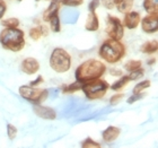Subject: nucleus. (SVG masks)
Returning a JSON list of instances; mask_svg holds the SVG:
<instances>
[{"label": "nucleus", "instance_id": "nucleus-12", "mask_svg": "<svg viewBox=\"0 0 158 148\" xmlns=\"http://www.w3.org/2000/svg\"><path fill=\"white\" fill-rule=\"evenodd\" d=\"M61 6H63V0H51L50 1V6L43 13V20L49 23L51 17H53L56 14H59L60 7Z\"/></svg>", "mask_w": 158, "mask_h": 148}, {"label": "nucleus", "instance_id": "nucleus-15", "mask_svg": "<svg viewBox=\"0 0 158 148\" xmlns=\"http://www.w3.org/2000/svg\"><path fill=\"white\" fill-rule=\"evenodd\" d=\"M135 0H115V7L116 9L121 14H125L130 11L133 7Z\"/></svg>", "mask_w": 158, "mask_h": 148}, {"label": "nucleus", "instance_id": "nucleus-30", "mask_svg": "<svg viewBox=\"0 0 158 148\" xmlns=\"http://www.w3.org/2000/svg\"><path fill=\"white\" fill-rule=\"evenodd\" d=\"M84 0H63V6L69 7H78L82 5Z\"/></svg>", "mask_w": 158, "mask_h": 148}, {"label": "nucleus", "instance_id": "nucleus-29", "mask_svg": "<svg viewBox=\"0 0 158 148\" xmlns=\"http://www.w3.org/2000/svg\"><path fill=\"white\" fill-rule=\"evenodd\" d=\"M146 96V94H143V93H139V94H133L132 96H130L128 99H127V103L128 104H132V103L137 102V101H139V99H143Z\"/></svg>", "mask_w": 158, "mask_h": 148}, {"label": "nucleus", "instance_id": "nucleus-38", "mask_svg": "<svg viewBox=\"0 0 158 148\" xmlns=\"http://www.w3.org/2000/svg\"><path fill=\"white\" fill-rule=\"evenodd\" d=\"M35 1H36V2H39V1H41V0H35Z\"/></svg>", "mask_w": 158, "mask_h": 148}, {"label": "nucleus", "instance_id": "nucleus-26", "mask_svg": "<svg viewBox=\"0 0 158 148\" xmlns=\"http://www.w3.org/2000/svg\"><path fill=\"white\" fill-rule=\"evenodd\" d=\"M30 37L33 41H39L41 37H42V33H41V30H40V26L37 27H32L30 30Z\"/></svg>", "mask_w": 158, "mask_h": 148}, {"label": "nucleus", "instance_id": "nucleus-16", "mask_svg": "<svg viewBox=\"0 0 158 148\" xmlns=\"http://www.w3.org/2000/svg\"><path fill=\"white\" fill-rule=\"evenodd\" d=\"M142 53H146V54H152V53H156L158 50V43L157 40H152V41H147L145 44H142L141 48H140Z\"/></svg>", "mask_w": 158, "mask_h": 148}, {"label": "nucleus", "instance_id": "nucleus-4", "mask_svg": "<svg viewBox=\"0 0 158 148\" xmlns=\"http://www.w3.org/2000/svg\"><path fill=\"white\" fill-rule=\"evenodd\" d=\"M50 67L58 74H63L69 71L73 65L71 56L62 48L53 49L50 56Z\"/></svg>", "mask_w": 158, "mask_h": 148}, {"label": "nucleus", "instance_id": "nucleus-9", "mask_svg": "<svg viewBox=\"0 0 158 148\" xmlns=\"http://www.w3.org/2000/svg\"><path fill=\"white\" fill-rule=\"evenodd\" d=\"M34 113L44 120H54L56 118V112L49 106L41 105V104H33Z\"/></svg>", "mask_w": 158, "mask_h": 148}, {"label": "nucleus", "instance_id": "nucleus-14", "mask_svg": "<svg viewBox=\"0 0 158 148\" xmlns=\"http://www.w3.org/2000/svg\"><path fill=\"white\" fill-rule=\"evenodd\" d=\"M99 28V19L96 13H90L89 11L88 16L86 18V23H85V30L88 31V32H96V31Z\"/></svg>", "mask_w": 158, "mask_h": 148}, {"label": "nucleus", "instance_id": "nucleus-36", "mask_svg": "<svg viewBox=\"0 0 158 148\" xmlns=\"http://www.w3.org/2000/svg\"><path fill=\"white\" fill-rule=\"evenodd\" d=\"M41 82H43V77H42V76H39V77H37L35 80H33V82H30V85L31 86H34V87H35V86H39Z\"/></svg>", "mask_w": 158, "mask_h": 148}, {"label": "nucleus", "instance_id": "nucleus-33", "mask_svg": "<svg viewBox=\"0 0 158 148\" xmlns=\"http://www.w3.org/2000/svg\"><path fill=\"white\" fill-rule=\"evenodd\" d=\"M6 11H7V5L5 2V0H0V19H2V17L5 16Z\"/></svg>", "mask_w": 158, "mask_h": 148}, {"label": "nucleus", "instance_id": "nucleus-25", "mask_svg": "<svg viewBox=\"0 0 158 148\" xmlns=\"http://www.w3.org/2000/svg\"><path fill=\"white\" fill-rule=\"evenodd\" d=\"M143 75H145V70L141 68H139V69L135 70V71H131L130 73V75L129 76V78H130V80H138V79L142 78L143 77Z\"/></svg>", "mask_w": 158, "mask_h": 148}, {"label": "nucleus", "instance_id": "nucleus-20", "mask_svg": "<svg viewBox=\"0 0 158 148\" xmlns=\"http://www.w3.org/2000/svg\"><path fill=\"white\" fill-rule=\"evenodd\" d=\"M50 23V28L52 30V32L54 33H59L61 31V23H60V18H59V14L54 15L53 17H51V19L49 20Z\"/></svg>", "mask_w": 158, "mask_h": 148}, {"label": "nucleus", "instance_id": "nucleus-13", "mask_svg": "<svg viewBox=\"0 0 158 148\" xmlns=\"http://www.w3.org/2000/svg\"><path fill=\"white\" fill-rule=\"evenodd\" d=\"M120 133H121V129L118 128V127H114V125H110L102 132V138L105 142L111 144L118 138Z\"/></svg>", "mask_w": 158, "mask_h": 148}, {"label": "nucleus", "instance_id": "nucleus-5", "mask_svg": "<svg viewBox=\"0 0 158 148\" xmlns=\"http://www.w3.org/2000/svg\"><path fill=\"white\" fill-rule=\"evenodd\" d=\"M110 89V84L104 79L96 78L89 82H84L81 85V91L88 99H102Z\"/></svg>", "mask_w": 158, "mask_h": 148}, {"label": "nucleus", "instance_id": "nucleus-23", "mask_svg": "<svg viewBox=\"0 0 158 148\" xmlns=\"http://www.w3.org/2000/svg\"><path fill=\"white\" fill-rule=\"evenodd\" d=\"M19 24H20L19 19L16 18V17H11V18H7V19L1 20V25L3 27H10V28H13V27H18Z\"/></svg>", "mask_w": 158, "mask_h": 148}, {"label": "nucleus", "instance_id": "nucleus-21", "mask_svg": "<svg viewBox=\"0 0 158 148\" xmlns=\"http://www.w3.org/2000/svg\"><path fill=\"white\" fill-rule=\"evenodd\" d=\"M142 67V62L140 60H129L128 62L124 65V69L129 73L131 71H135V70L139 69Z\"/></svg>", "mask_w": 158, "mask_h": 148}, {"label": "nucleus", "instance_id": "nucleus-37", "mask_svg": "<svg viewBox=\"0 0 158 148\" xmlns=\"http://www.w3.org/2000/svg\"><path fill=\"white\" fill-rule=\"evenodd\" d=\"M156 62V59H150L148 61V65H152V63H155Z\"/></svg>", "mask_w": 158, "mask_h": 148}, {"label": "nucleus", "instance_id": "nucleus-8", "mask_svg": "<svg viewBox=\"0 0 158 148\" xmlns=\"http://www.w3.org/2000/svg\"><path fill=\"white\" fill-rule=\"evenodd\" d=\"M141 30L146 34H154L158 31V14H148L140 19Z\"/></svg>", "mask_w": 158, "mask_h": 148}, {"label": "nucleus", "instance_id": "nucleus-22", "mask_svg": "<svg viewBox=\"0 0 158 148\" xmlns=\"http://www.w3.org/2000/svg\"><path fill=\"white\" fill-rule=\"evenodd\" d=\"M152 86V82L150 80H142V82H138L137 85L133 87V94H139V93H142L143 91H146L147 88H149Z\"/></svg>", "mask_w": 158, "mask_h": 148}, {"label": "nucleus", "instance_id": "nucleus-34", "mask_svg": "<svg viewBox=\"0 0 158 148\" xmlns=\"http://www.w3.org/2000/svg\"><path fill=\"white\" fill-rule=\"evenodd\" d=\"M110 75L115 76V77H121L123 75V71L121 69H115V68H111L110 69Z\"/></svg>", "mask_w": 158, "mask_h": 148}, {"label": "nucleus", "instance_id": "nucleus-31", "mask_svg": "<svg viewBox=\"0 0 158 148\" xmlns=\"http://www.w3.org/2000/svg\"><path fill=\"white\" fill-rule=\"evenodd\" d=\"M101 3L109 10H112L115 8V0H101Z\"/></svg>", "mask_w": 158, "mask_h": 148}, {"label": "nucleus", "instance_id": "nucleus-39", "mask_svg": "<svg viewBox=\"0 0 158 148\" xmlns=\"http://www.w3.org/2000/svg\"><path fill=\"white\" fill-rule=\"evenodd\" d=\"M17 1H23V0H17Z\"/></svg>", "mask_w": 158, "mask_h": 148}, {"label": "nucleus", "instance_id": "nucleus-35", "mask_svg": "<svg viewBox=\"0 0 158 148\" xmlns=\"http://www.w3.org/2000/svg\"><path fill=\"white\" fill-rule=\"evenodd\" d=\"M40 30H41V33H42V36H48L50 33V30L49 27L46 26V25H44V24H42V25H40Z\"/></svg>", "mask_w": 158, "mask_h": 148}, {"label": "nucleus", "instance_id": "nucleus-17", "mask_svg": "<svg viewBox=\"0 0 158 148\" xmlns=\"http://www.w3.org/2000/svg\"><path fill=\"white\" fill-rule=\"evenodd\" d=\"M81 82H75L73 84H69V85H62L60 86V89L63 94H73V93H76L78 91H81Z\"/></svg>", "mask_w": 158, "mask_h": 148}, {"label": "nucleus", "instance_id": "nucleus-2", "mask_svg": "<svg viewBox=\"0 0 158 148\" xmlns=\"http://www.w3.org/2000/svg\"><path fill=\"white\" fill-rule=\"evenodd\" d=\"M25 33L18 27H5L0 32V44L5 50L19 52L25 46Z\"/></svg>", "mask_w": 158, "mask_h": 148}, {"label": "nucleus", "instance_id": "nucleus-1", "mask_svg": "<svg viewBox=\"0 0 158 148\" xmlns=\"http://www.w3.org/2000/svg\"><path fill=\"white\" fill-rule=\"evenodd\" d=\"M106 71V66L102 61L96 59H90L87 60L85 62H82L81 65H79L77 67L76 73V80L79 82H84L93 80L96 78H101Z\"/></svg>", "mask_w": 158, "mask_h": 148}, {"label": "nucleus", "instance_id": "nucleus-19", "mask_svg": "<svg viewBox=\"0 0 158 148\" xmlns=\"http://www.w3.org/2000/svg\"><path fill=\"white\" fill-rule=\"evenodd\" d=\"M130 82V78H129V76H121V78L118 79L116 82H114L112 85H110V89H112V91H120L124 87L128 82Z\"/></svg>", "mask_w": 158, "mask_h": 148}, {"label": "nucleus", "instance_id": "nucleus-3", "mask_svg": "<svg viewBox=\"0 0 158 148\" xmlns=\"http://www.w3.org/2000/svg\"><path fill=\"white\" fill-rule=\"evenodd\" d=\"M99 57L107 63H116L122 60L127 54L124 44L116 40H105L99 48Z\"/></svg>", "mask_w": 158, "mask_h": 148}, {"label": "nucleus", "instance_id": "nucleus-10", "mask_svg": "<svg viewBox=\"0 0 158 148\" xmlns=\"http://www.w3.org/2000/svg\"><path fill=\"white\" fill-rule=\"evenodd\" d=\"M140 14L138 11H128L124 14V19H123V26L127 27L128 30H135L140 25Z\"/></svg>", "mask_w": 158, "mask_h": 148}, {"label": "nucleus", "instance_id": "nucleus-11", "mask_svg": "<svg viewBox=\"0 0 158 148\" xmlns=\"http://www.w3.org/2000/svg\"><path fill=\"white\" fill-rule=\"evenodd\" d=\"M20 69L26 75H34L40 70V62L35 58H26L20 63Z\"/></svg>", "mask_w": 158, "mask_h": 148}, {"label": "nucleus", "instance_id": "nucleus-28", "mask_svg": "<svg viewBox=\"0 0 158 148\" xmlns=\"http://www.w3.org/2000/svg\"><path fill=\"white\" fill-rule=\"evenodd\" d=\"M124 97V94H115V95H113L111 99H110V104L111 105H118V103L121 102L122 99Z\"/></svg>", "mask_w": 158, "mask_h": 148}, {"label": "nucleus", "instance_id": "nucleus-32", "mask_svg": "<svg viewBox=\"0 0 158 148\" xmlns=\"http://www.w3.org/2000/svg\"><path fill=\"white\" fill-rule=\"evenodd\" d=\"M99 5H101V0H92L88 5V10L90 13H94L99 7Z\"/></svg>", "mask_w": 158, "mask_h": 148}, {"label": "nucleus", "instance_id": "nucleus-7", "mask_svg": "<svg viewBox=\"0 0 158 148\" xmlns=\"http://www.w3.org/2000/svg\"><path fill=\"white\" fill-rule=\"evenodd\" d=\"M106 33H107L110 39L121 41L123 35H124L123 23L118 19V17L109 15L107 16V22H106Z\"/></svg>", "mask_w": 158, "mask_h": 148}, {"label": "nucleus", "instance_id": "nucleus-6", "mask_svg": "<svg viewBox=\"0 0 158 148\" xmlns=\"http://www.w3.org/2000/svg\"><path fill=\"white\" fill-rule=\"evenodd\" d=\"M19 95L23 99H27L28 102L33 103V104H42L49 96V91L45 88H37L36 86H26L23 85L20 86L19 89Z\"/></svg>", "mask_w": 158, "mask_h": 148}, {"label": "nucleus", "instance_id": "nucleus-18", "mask_svg": "<svg viewBox=\"0 0 158 148\" xmlns=\"http://www.w3.org/2000/svg\"><path fill=\"white\" fill-rule=\"evenodd\" d=\"M142 6L147 14H158V0H143Z\"/></svg>", "mask_w": 158, "mask_h": 148}, {"label": "nucleus", "instance_id": "nucleus-40", "mask_svg": "<svg viewBox=\"0 0 158 148\" xmlns=\"http://www.w3.org/2000/svg\"><path fill=\"white\" fill-rule=\"evenodd\" d=\"M45 1H51V0H45Z\"/></svg>", "mask_w": 158, "mask_h": 148}, {"label": "nucleus", "instance_id": "nucleus-24", "mask_svg": "<svg viewBox=\"0 0 158 148\" xmlns=\"http://www.w3.org/2000/svg\"><path fill=\"white\" fill-rule=\"evenodd\" d=\"M81 147L82 148H98L101 147V144L97 142H95V140H93L92 138H86L85 140H82L81 142Z\"/></svg>", "mask_w": 158, "mask_h": 148}, {"label": "nucleus", "instance_id": "nucleus-27", "mask_svg": "<svg viewBox=\"0 0 158 148\" xmlns=\"http://www.w3.org/2000/svg\"><path fill=\"white\" fill-rule=\"evenodd\" d=\"M7 136H8V138H9L10 140H14V139L16 138L17 128L15 127V125H10V123L7 125Z\"/></svg>", "mask_w": 158, "mask_h": 148}]
</instances>
